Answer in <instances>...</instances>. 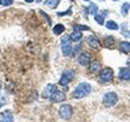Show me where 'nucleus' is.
Masks as SVG:
<instances>
[{
  "instance_id": "obj_1",
  "label": "nucleus",
  "mask_w": 130,
  "mask_h": 122,
  "mask_svg": "<svg viewBox=\"0 0 130 122\" xmlns=\"http://www.w3.org/2000/svg\"><path fill=\"white\" fill-rule=\"evenodd\" d=\"M91 84H88V83H80L79 85L76 87V89L73 91L72 94V96H73V99H81V98H85L88 95L89 92H91Z\"/></svg>"
},
{
  "instance_id": "obj_2",
  "label": "nucleus",
  "mask_w": 130,
  "mask_h": 122,
  "mask_svg": "<svg viewBox=\"0 0 130 122\" xmlns=\"http://www.w3.org/2000/svg\"><path fill=\"white\" fill-rule=\"evenodd\" d=\"M72 41L69 38V35H62L61 38V50H62V54L64 56H72Z\"/></svg>"
},
{
  "instance_id": "obj_3",
  "label": "nucleus",
  "mask_w": 130,
  "mask_h": 122,
  "mask_svg": "<svg viewBox=\"0 0 130 122\" xmlns=\"http://www.w3.org/2000/svg\"><path fill=\"white\" fill-rule=\"evenodd\" d=\"M118 102V95L115 92H107L104 94L103 96V104L106 107H112V106H115Z\"/></svg>"
},
{
  "instance_id": "obj_4",
  "label": "nucleus",
  "mask_w": 130,
  "mask_h": 122,
  "mask_svg": "<svg viewBox=\"0 0 130 122\" xmlns=\"http://www.w3.org/2000/svg\"><path fill=\"white\" fill-rule=\"evenodd\" d=\"M114 77V72L111 68H103L100 69L99 72V80L102 83H108V81H111Z\"/></svg>"
},
{
  "instance_id": "obj_5",
  "label": "nucleus",
  "mask_w": 130,
  "mask_h": 122,
  "mask_svg": "<svg viewBox=\"0 0 130 122\" xmlns=\"http://www.w3.org/2000/svg\"><path fill=\"white\" fill-rule=\"evenodd\" d=\"M58 114L61 117V119H71L72 114H73V109L71 104H62L61 107L58 109Z\"/></svg>"
},
{
  "instance_id": "obj_6",
  "label": "nucleus",
  "mask_w": 130,
  "mask_h": 122,
  "mask_svg": "<svg viewBox=\"0 0 130 122\" xmlns=\"http://www.w3.org/2000/svg\"><path fill=\"white\" fill-rule=\"evenodd\" d=\"M92 61V57L91 54H89L88 52H81L79 56H77V63H79L80 65H84V67H87V65L91 64Z\"/></svg>"
},
{
  "instance_id": "obj_7",
  "label": "nucleus",
  "mask_w": 130,
  "mask_h": 122,
  "mask_svg": "<svg viewBox=\"0 0 130 122\" xmlns=\"http://www.w3.org/2000/svg\"><path fill=\"white\" fill-rule=\"evenodd\" d=\"M73 76H75V72L73 71H65L62 73V76H61V79H60V84L61 85H68L73 80Z\"/></svg>"
},
{
  "instance_id": "obj_8",
  "label": "nucleus",
  "mask_w": 130,
  "mask_h": 122,
  "mask_svg": "<svg viewBox=\"0 0 130 122\" xmlns=\"http://www.w3.org/2000/svg\"><path fill=\"white\" fill-rule=\"evenodd\" d=\"M65 98H67V96H65V92L64 91H57V89H56V91L52 94V96L49 98V99H50L53 103H60V102H64L65 100Z\"/></svg>"
},
{
  "instance_id": "obj_9",
  "label": "nucleus",
  "mask_w": 130,
  "mask_h": 122,
  "mask_svg": "<svg viewBox=\"0 0 130 122\" xmlns=\"http://www.w3.org/2000/svg\"><path fill=\"white\" fill-rule=\"evenodd\" d=\"M0 122H14V115L11 110H4L3 113H0Z\"/></svg>"
},
{
  "instance_id": "obj_10",
  "label": "nucleus",
  "mask_w": 130,
  "mask_h": 122,
  "mask_svg": "<svg viewBox=\"0 0 130 122\" xmlns=\"http://www.w3.org/2000/svg\"><path fill=\"white\" fill-rule=\"evenodd\" d=\"M119 79L123 81H130V68H121L119 69Z\"/></svg>"
},
{
  "instance_id": "obj_11",
  "label": "nucleus",
  "mask_w": 130,
  "mask_h": 122,
  "mask_svg": "<svg viewBox=\"0 0 130 122\" xmlns=\"http://www.w3.org/2000/svg\"><path fill=\"white\" fill-rule=\"evenodd\" d=\"M89 68V72L92 73V75H98V73L100 72V63L99 61H91V64L88 65Z\"/></svg>"
},
{
  "instance_id": "obj_12",
  "label": "nucleus",
  "mask_w": 130,
  "mask_h": 122,
  "mask_svg": "<svg viewBox=\"0 0 130 122\" xmlns=\"http://www.w3.org/2000/svg\"><path fill=\"white\" fill-rule=\"evenodd\" d=\"M56 91V84H47L46 87H45L43 92H42V96L43 98H50L52 94Z\"/></svg>"
},
{
  "instance_id": "obj_13",
  "label": "nucleus",
  "mask_w": 130,
  "mask_h": 122,
  "mask_svg": "<svg viewBox=\"0 0 130 122\" xmlns=\"http://www.w3.org/2000/svg\"><path fill=\"white\" fill-rule=\"evenodd\" d=\"M87 43H88L91 48H99V46H100L99 39H98V37H95V35L87 37Z\"/></svg>"
},
{
  "instance_id": "obj_14",
  "label": "nucleus",
  "mask_w": 130,
  "mask_h": 122,
  "mask_svg": "<svg viewBox=\"0 0 130 122\" xmlns=\"http://www.w3.org/2000/svg\"><path fill=\"white\" fill-rule=\"evenodd\" d=\"M119 52H122V53H130V42H127V41L119 42Z\"/></svg>"
},
{
  "instance_id": "obj_15",
  "label": "nucleus",
  "mask_w": 130,
  "mask_h": 122,
  "mask_svg": "<svg viewBox=\"0 0 130 122\" xmlns=\"http://www.w3.org/2000/svg\"><path fill=\"white\" fill-rule=\"evenodd\" d=\"M53 33H54L56 35H61L62 33H65V26L61 23H57L54 27H53Z\"/></svg>"
},
{
  "instance_id": "obj_16",
  "label": "nucleus",
  "mask_w": 130,
  "mask_h": 122,
  "mask_svg": "<svg viewBox=\"0 0 130 122\" xmlns=\"http://www.w3.org/2000/svg\"><path fill=\"white\" fill-rule=\"evenodd\" d=\"M69 38H71L72 42H76V41H80L83 38V34H81V31H73V34L69 37Z\"/></svg>"
},
{
  "instance_id": "obj_17",
  "label": "nucleus",
  "mask_w": 130,
  "mask_h": 122,
  "mask_svg": "<svg viewBox=\"0 0 130 122\" xmlns=\"http://www.w3.org/2000/svg\"><path fill=\"white\" fill-rule=\"evenodd\" d=\"M104 26L107 28H110V30H118V28H119V26H118L114 20H107V22L104 23Z\"/></svg>"
},
{
  "instance_id": "obj_18",
  "label": "nucleus",
  "mask_w": 130,
  "mask_h": 122,
  "mask_svg": "<svg viewBox=\"0 0 130 122\" xmlns=\"http://www.w3.org/2000/svg\"><path fill=\"white\" fill-rule=\"evenodd\" d=\"M114 42H115V38H114V37H108V38L104 39V46L112 48L114 46Z\"/></svg>"
},
{
  "instance_id": "obj_19",
  "label": "nucleus",
  "mask_w": 130,
  "mask_h": 122,
  "mask_svg": "<svg viewBox=\"0 0 130 122\" xmlns=\"http://www.w3.org/2000/svg\"><path fill=\"white\" fill-rule=\"evenodd\" d=\"M58 3H60V0H46V2H45V4L50 8H56L58 6Z\"/></svg>"
},
{
  "instance_id": "obj_20",
  "label": "nucleus",
  "mask_w": 130,
  "mask_h": 122,
  "mask_svg": "<svg viewBox=\"0 0 130 122\" xmlns=\"http://www.w3.org/2000/svg\"><path fill=\"white\" fill-rule=\"evenodd\" d=\"M129 10H130V3H125L123 6H122V10H121V14L123 15V16H126L129 14Z\"/></svg>"
},
{
  "instance_id": "obj_21",
  "label": "nucleus",
  "mask_w": 130,
  "mask_h": 122,
  "mask_svg": "<svg viewBox=\"0 0 130 122\" xmlns=\"http://www.w3.org/2000/svg\"><path fill=\"white\" fill-rule=\"evenodd\" d=\"M89 31V27L88 26H83V24H79V23H76L75 24V31Z\"/></svg>"
},
{
  "instance_id": "obj_22",
  "label": "nucleus",
  "mask_w": 130,
  "mask_h": 122,
  "mask_svg": "<svg viewBox=\"0 0 130 122\" xmlns=\"http://www.w3.org/2000/svg\"><path fill=\"white\" fill-rule=\"evenodd\" d=\"M95 20H96L98 24H104V19H103V16H102L99 12H96V14H95Z\"/></svg>"
},
{
  "instance_id": "obj_23",
  "label": "nucleus",
  "mask_w": 130,
  "mask_h": 122,
  "mask_svg": "<svg viewBox=\"0 0 130 122\" xmlns=\"http://www.w3.org/2000/svg\"><path fill=\"white\" fill-rule=\"evenodd\" d=\"M88 11L91 12V14H93V15H95L96 12H98V7H96L95 4H93V3H91V6H89V8H88Z\"/></svg>"
},
{
  "instance_id": "obj_24",
  "label": "nucleus",
  "mask_w": 130,
  "mask_h": 122,
  "mask_svg": "<svg viewBox=\"0 0 130 122\" xmlns=\"http://www.w3.org/2000/svg\"><path fill=\"white\" fill-rule=\"evenodd\" d=\"M126 26H127V24H126V23H123V24H122V26H121V28H122V31H123V33H122V34H123L125 37H129L130 34H129V31L126 30Z\"/></svg>"
},
{
  "instance_id": "obj_25",
  "label": "nucleus",
  "mask_w": 130,
  "mask_h": 122,
  "mask_svg": "<svg viewBox=\"0 0 130 122\" xmlns=\"http://www.w3.org/2000/svg\"><path fill=\"white\" fill-rule=\"evenodd\" d=\"M80 48H81V45H80V43L77 45L76 48H73V49H72V56H76L77 53H79V50H80Z\"/></svg>"
},
{
  "instance_id": "obj_26",
  "label": "nucleus",
  "mask_w": 130,
  "mask_h": 122,
  "mask_svg": "<svg viewBox=\"0 0 130 122\" xmlns=\"http://www.w3.org/2000/svg\"><path fill=\"white\" fill-rule=\"evenodd\" d=\"M72 14V8H68L65 12H58V16H64V15H71Z\"/></svg>"
},
{
  "instance_id": "obj_27",
  "label": "nucleus",
  "mask_w": 130,
  "mask_h": 122,
  "mask_svg": "<svg viewBox=\"0 0 130 122\" xmlns=\"http://www.w3.org/2000/svg\"><path fill=\"white\" fill-rule=\"evenodd\" d=\"M41 15H42V16H43V18H45V19H46V20H47V23H49V24H52V19H50V18H49V15H47V14H45V12H43V11H41Z\"/></svg>"
},
{
  "instance_id": "obj_28",
  "label": "nucleus",
  "mask_w": 130,
  "mask_h": 122,
  "mask_svg": "<svg viewBox=\"0 0 130 122\" xmlns=\"http://www.w3.org/2000/svg\"><path fill=\"white\" fill-rule=\"evenodd\" d=\"M7 103V100H6V98H4L3 95H0V109H2L3 107V106L4 104H6Z\"/></svg>"
},
{
  "instance_id": "obj_29",
  "label": "nucleus",
  "mask_w": 130,
  "mask_h": 122,
  "mask_svg": "<svg viewBox=\"0 0 130 122\" xmlns=\"http://www.w3.org/2000/svg\"><path fill=\"white\" fill-rule=\"evenodd\" d=\"M12 3H14V0H3V4H4V6H11Z\"/></svg>"
},
{
  "instance_id": "obj_30",
  "label": "nucleus",
  "mask_w": 130,
  "mask_h": 122,
  "mask_svg": "<svg viewBox=\"0 0 130 122\" xmlns=\"http://www.w3.org/2000/svg\"><path fill=\"white\" fill-rule=\"evenodd\" d=\"M84 18H88V8H84Z\"/></svg>"
},
{
  "instance_id": "obj_31",
  "label": "nucleus",
  "mask_w": 130,
  "mask_h": 122,
  "mask_svg": "<svg viewBox=\"0 0 130 122\" xmlns=\"http://www.w3.org/2000/svg\"><path fill=\"white\" fill-rule=\"evenodd\" d=\"M102 16H106V15H107V11H106V10H103V11H102V14H100Z\"/></svg>"
},
{
  "instance_id": "obj_32",
  "label": "nucleus",
  "mask_w": 130,
  "mask_h": 122,
  "mask_svg": "<svg viewBox=\"0 0 130 122\" xmlns=\"http://www.w3.org/2000/svg\"><path fill=\"white\" fill-rule=\"evenodd\" d=\"M24 2H27V3H32V2H35V0H24Z\"/></svg>"
},
{
  "instance_id": "obj_33",
  "label": "nucleus",
  "mask_w": 130,
  "mask_h": 122,
  "mask_svg": "<svg viewBox=\"0 0 130 122\" xmlns=\"http://www.w3.org/2000/svg\"><path fill=\"white\" fill-rule=\"evenodd\" d=\"M35 2H37V3H42L43 0H35Z\"/></svg>"
},
{
  "instance_id": "obj_34",
  "label": "nucleus",
  "mask_w": 130,
  "mask_h": 122,
  "mask_svg": "<svg viewBox=\"0 0 130 122\" xmlns=\"http://www.w3.org/2000/svg\"><path fill=\"white\" fill-rule=\"evenodd\" d=\"M127 65H129V68H130V58L127 60Z\"/></svg>"
},
{
  "instance_id": "obj_35",
  "label": "nucleus",
  "mask_w": 130,
  "mask_h": 122,
  "mask_svg": "<svg viewBox=\"0 0 130 122\" xmlns=\"http://www.w3.org/2000/svg\"><path fill=\"white\" fill-rule=\"evenodd\" d=\"M0 4H3V0H0Z\"/></svg>"
},
{
  "instance_id": "obj_36",
  "label": "nucleus",
  "mask_w": 130,
  "mask_h": 122,
  "mask_svg": "<svg viewBox=\"0 0 130 122\" xmlns=\"http://www.w3.org/2000/svg\"><path fill=\"white\" fill-rule=\"evenodd\" d=\"M0 88H2V81H0Z\"/></svg>"
},
{
  "instance_id": "obj_37",
  "label": "nucleus",
  "mask_w": 130,
  "mask_h": 122,
  "mask_svg": "<svg viewBox=\"0 0 130 122\" xmlns=\"http://www.w3.org/2000/svg\"><path fill=\"white\" fill-rule=\"evenodd\" d=\"M85 2H89V0H85Z\"/></svg>"
},
{
  "instance_id": "obj_38",
  "label": "nucleus",
  "mask_w": 130,
  "mask_h": 122,
  "mask_svg": "<svg viewBox=\"0 0 130 122\" xmlns=\"http://www.w3.org/2000/svg\"><path fill=\"white\" fill-rule=\"evenodd\" d=\"M115 2H117V0H115Z\"/></svg>"
}]
</instances>
